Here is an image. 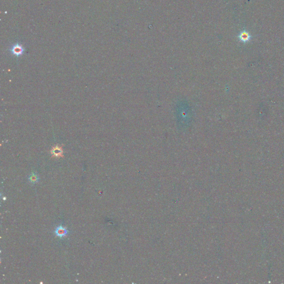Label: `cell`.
<instances>
[{
	"mask_svg": "<svg viewBox=\"0 0 284 284\" xmlns=\"http://www.w3.org/2000/svg\"><path fill=\"white\" fill-rule=\"evenodd\" d=\"M10 53L17 57L22 56L26 51L25 48L20 43L17 42L11 46L9 49Z\"/></svg>",
	"mask_w": 284,
	"mask_h": 284,
	"instance_id": "cell-1",
	"label": "cell"
},
{
	"mask_svg": "<svg viewBox=\"0 0 284 284\" xmlns=\"http://www.w3.org/2000/svg\"><path fill=\"white\" fill-rule=\"evenodd\" d=\"M239 39L242 42L247 43L249 42L252 38V36L245 29L242 30L238 35Z\"/></svg>",
	"mask_w": 284,
	"mask_h": 284,
	"instance_id": "cell-2",
	"label": "cell"
},
{
	"mask_svg": "<svg viewBox=\"0 0 284 284\" xmlns=\"http://www.w3.org/2000/svg\"><path fill=\"white\" fill-rule=\"evenodd\" d=\"M55 234L59 238H63L68 234V231L62 226H59L55 229Z\"/></svg>",
	"mask_w": 284,
	"mask_h": 284,
	"instance_id": "cell-3",
	"label": "cell"
},
{
	"mask_svg": "<svg viewBox=\"0 0 284 284\" xmlns=\"http://www.w3.org/2000/svg\"><path fill=\"white\" fill-rule=\"evenodd\" d=\"M51 153L54 157H61L63 154V150L61 147H59L58 145H56L53 148L51 151Z\"/></svg>",
	"mask_w": 284,
	"mask_h": 284,
	"instance_id": "cell-4",
	"label": "cell"
},
{
	"mask_svg": "<svg viewBox=\"0 0 284 284\" xmlns=\"http://www.w3.org/2000/svg\"><path fill=\"white\" fill-rule=\"evenodd\" d=\"M39 176L36 173H32L28 176V180L32 184H36L39 181Z\"/></svg>",
	"mask_w": 284,
	"mask_h": 284,
	"instance_id": "cell-5",
	"label": "cell"
}]
</instances>
